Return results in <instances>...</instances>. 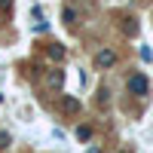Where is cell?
<instances>
[{"label":"cell","mask_w":153,"mask_h":153,"mask_svg":"<svg viewBox=\"0 0 153 153\" xmlns=\"http://www.w3.org/2000/svg\"><path fill=\"white\" fill-rule=\"evenodd\" d=\"M9 144H12V135H9V132H3V129H0V150H6Z\"/></svg>","instance_id":"cell-10"},{"label":"cell","mask_w":153,"mask_h":153,"mask_svg":"<svg viewBox=\"0 0 153 153\" xmlns=\"http://www.w3.org/2000/svg\"><path fill=\"white\" fill-rule=\"evenodd\" d=\"M46 86L49 89H61V86H65V71H58V68L46 71Z\"/></svg>","instance_id":"cell-4"},{"label":"cell","mask_w":153,"mask_h":153,"mask_svg":"<svg viewBox=\"0 0 153 153\" xmlns=\"http://www.w3.org/2000/svg\"><path fill=\"white\" fill-rule=\"evenodd\" d=\"M61 22L65 25H76V9L74 6H61Z\"/></svg>","instance_id":"cell-5"},{"label":"cell","mask_w":153,"mask_h":153,"mask_svg":"<svg viewBox=\"0 0 153 153\" xmlns=\"http://www.w3.org/2000/svg\"><path fill=\"white\" fill-rule=\"evenodd\" d=\"M123 34H126V37H135V34H138V22H135V19H126V22H123Z\"/></svg>","instance_id":"cell-7"},{"label":"cell","mask_w":153,"mask_h":153,"mask_svg":"<svg viewBox=\"0 0 153 153\" xmlns=\"http://www.w3.org/2000/svg\"><path fill=\"white\" fill-rule=\"evenodd\" d=\"M89 138H92V126H76V141H89Z\"/></svg>","instance_id":"cell-8"},{"label":"cell","mask_w":153,"mask_h":153,"mask_svg":"<svg viewBox=\"0 0 153 153\" xmlns=\"http://www.w3.org/2000/svg\"><path fill=\"white\" fill-rule=\"evenodd\" d=\"M86 153H101V147H89V150H86Z\"/></svg>","instance_id":"cell-11"},{"label":"cell","mask_w":153,"mask_h":153,"mask_svg":"<svg viewBox=\"0 0 153 153\" xmlns=\"http://www.w3.org/2000/svg\"><path fill=\"white\" fill-rule=\"evenodd\" d=\"M113 65H117V52H113V49H98L95 52V68L98 71H107Z\"/></svg>","instance_id":"cell-3"},{"label":"cell","mask_w":153,"mask_h":153,"mask_svg":"<svg viewBox=\"0 0 153 153\" xmlns=\"http://www.w3.org/2000/svg\"><path fill=\"white\" fill-rule=\"evenodd\" d=\"M12 9H16V0H0V16H12Z\"/></svg>","instance_id":"cell-9"},{"label":"cell","mask_w":153,"mask_h":153,"mask_svg":"<svg viewBox=\"0 0 153 153\" xmlns=\"http://www.w3.org/2000/svg\"><path fill=\"white\" fill-rule=\"evenodd\" d=\"M129 92L132 95H147L150 92V80H147L144 74H132L129 76Z\"/></svg>","instance_id":"cell-2"},{"label":"cell","mask_w":153,"mask_h":153,"mask_svg":"<svg viewBox=\"0 0 153 153\" xmlns=\"http://www.w3.org/2000/svg\"><path fill=\"white\" fill-rule=\"evenodd\" d=\"M58 110L65 113V117H76V113L83 110V104H80V98H74V95H61V101H58Z\"/></svg>","instance_id":"cell-1"},{"label":"cell","mask_w":153,"mask_h":153,"mask_svg":"<svg viewBox=\"0 0 153 153\" xmlns=\"http://www.w3.org/2000/svg\"><path fill=\"white\" fill-rule=\"evenodd\" d=\"M49 58L61 61V58H65V46H61V43H49Z\"/></svg>","instance_id":"cell-6"}]
</instances>
